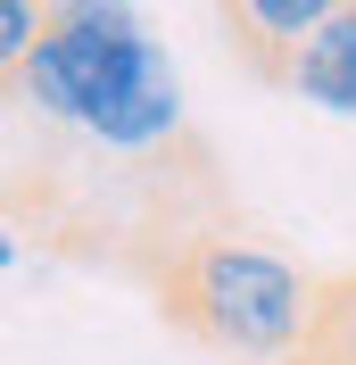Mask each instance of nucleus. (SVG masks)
I'll list each match as a JSON object with an SVG mask.
<instances>
[{
    "label": "nucleus",
    "mask_w": 356,
    "mask_h": 365,
    "mask_svg": "<svg viewBox=\"0 0 356 365\" xmlns=\"http://www.w3.org/2000/svg\"><path fill=\"white\" fill-rule=\"evenodd\" d=\"M166 307L199 341L241 349V357H290V349H307L315 316H323L307 274L273 250H248V241H199L166 282Z\"/></svg>",
    "instance_id": "nucleus-1"
},
{
    "label": "nucleus",
    "mask_w": 356,
    "mask_h": 365,
    "mask_svg": "<svg viewBox=\"0 0 356 365\" xmlns=\"http://www.w3.org/2000/svg\"><path fill=\"white\" fill-rule=\"evenodd\" d=\"M157 58H166V50L150 42V25H133V34H67V25H50L42 50L17 67V100H33L50 125H91V116L108 108V100H125Z\"/></svg>",
    "instance_id": "nucleus-2"
},
{
    "label": "nucleus",
    "mask_w": 356,
    "mask_h": 365,
    "mask_svg": "<svg viewBox=\"0 0 356 365\" xmlns=\"http://www.w3.org/2000/svg\"><path fill=\"white\" fill-rule=\"evenodd\" d=\"M174 125H182V75H174V58H157L125 100H108V108L91 116L83 133L100 141V150H157Z\"/></svg>",
    "instance_id": "nucleus-3"
},
{
    "label": "nucleus",
    "mask_w": 356,
    "mask_h": 365,
    "mask_svg": "<svg viewBox=\"0 0 356 365\" xmlns=\"http://www.w3.org/2000/svg\"><path fill=\"white\" fill-rule=\"evenodd\" d=\"M282 75H290V91L315 100L323 116H356V0L323 25V34L298 42V58H290Z\"/></svg>",
    "instance_id": "nucleus-4"
},
{
    "label": "nucleus",
    "mask_w": 356,
    "mask_h": 365,
    "mask_svg": "<svg viewBox=\"0 0 356 365\" xmlns=\"http://www.w3.org/2000/svg\"><path fill=\"white\" fill-rule=\"evenodd\" d=\"M348 0H248V42H290V58H298V42L307 34H323V25L340 17Z\"/></svg>",
    "instance_id": "nucleus-5"
},
{
    "label": "nucleus",
    "mask_w": 356,
    "mask_h": 365,
    "mask_svg": "<svg viewBox=\"0 0 356 365\" xmlns=\"http://www.w3.org/2000/svg\"><path fill=\"white\" fill-rule=\"evenodd\" d=\"M42 34H50V17H42V0H0V58H9V75L42 50Z\"/></svg>",
    "instance_id": "nucleus-6"
},
{
    "label": "nucleus",
    "mask_w": 356,
    "mask_h": 365,
    "mask_svg": "<svg viewBox=\"0 0 356 365\" xmlns=\"http://www.w3.org/2000/svg\"><path fill=\"white\" fill-rule=\"evenodd\" d=\"M241 9H248V0H241Z\"/></svg>",
    "instance_id": "nucleus-7"
}]
</instances>
